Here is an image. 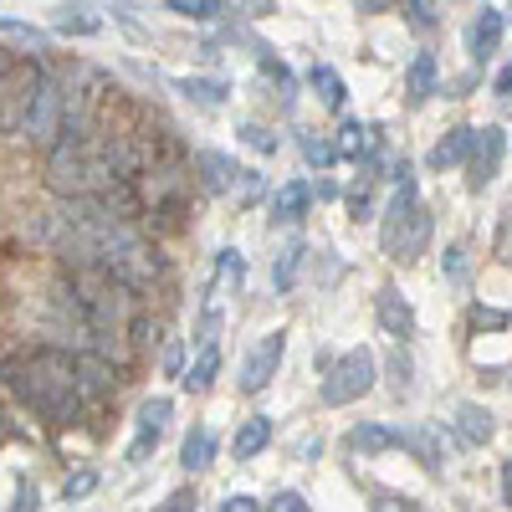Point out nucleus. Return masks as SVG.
<instances>
[{
    "label": "nucleus",
    "mask_w": 512,
    "mask_h": 512,
    "mask_svg": "<svg viewBox=\"0 0 512 512\" xmlns=\"http://www.w3.org/2000/svg\"><path fill=\"white\" fill-rule=\"evenodd\" d=\"M0 384L26 405L36 410L47 425H72L82 415V390H77V359L67 349L41 344L31 354H16L0 364Z\"/></svg>",
    "instance_id": "1"
},
{
    "label": "nucleus",
    "mask_w": 512,
    "mask_h": 512,
    "mask_svg": "<svg viewBox=\"0 0 512 512\" xmlns=\"http://www.w3.org/2000/svg\"><path fill=\"white\" fill-rule=\"evenodd\" d=\"M431 241V210L420 205L415 180H395V200L384 205V226H379V246L395 262H415Z\"/></svg>",
    "instance_id": "2"
},
{
    "label": "nucleus",
    "mask_w": 512,
    "mask_h": 512,
    "mask_svg": "<svg viewBox=\"0 0 512 512\" xmlns=\"http://www.w3.org/2000/svg\"><path fill=\"white\" fill-rule=\"evenodd\" d=\"M41 82H47V67L41 62L6 67V77H0V134H26V118L41 98Z\"/></svg>",
    "instance_id": "3"
},
{
    "label": "nucleus",
    "mask_w": 512,
    "mask_h": 512,
    "mask_svg": "<svg viewBox=\"0 0 512 512\" xmlns=\"http://www.w3.org/2000/svg\"><path fill=\"white\" fill-rule=\"evenodd\" d=\"M369 390H374V354L369 349H349L323 374V405H354Z\"/></svg>",
    "instance_id": "4"
},
{
    "label": "nucleus",
    "mask_w": 512,
    "mask_h": 512,
    "mask_svg": "<svg viewBox=\"0 0 512 512\" xmlns=\"http://www.w3.org/2000/svg\"><path fill=\"white\" fill-rule=\"evenodd\" d=\"M62 123H67V98H62V82H57V77H47V82H41V98H36L31 118H26V139H31V144H47V149H57Z\"/></svg>",
    "instance_id": "5"
},
{
    "label": "nucleus",
    "mask_w": 512,
    "mask_h": 512,
    "mask_svg": "<svg viewBox=\"0 0 512 512\" xmlns=\"http://www.w3.org/2000/svg\"><path fill=\"white\" fill-rule=\"evenodd\" d=\"M282 354H287V333H282V328L256 338V349H251V354H246V364H241V390H246V395H262L267 384L277 379Z\"/></svg>",
    "instance_id": "6"
},
{
    "label": "nucleus",
    "mask_w": 512,
    "mask_h": 512,
    "mask_svg": "<svg viewBox=\"0 0 512 512\" xmlns=\"http://www.w3.org/2000/svg\"><path fill=\"white\" fill-rule=\"evenodd\" d=\"M169 415H175V405H169L164 395H154V400H144V405H139V420H134V446H128V461H134V466H144V461L159 451V441H164V431H169Z\"/></svg>",
    "instance_id": "7"
},
{
    "label": "nucleus",
    "mask_w": 512,
    "mask_h": 512,
    "mask_svg": "<svg viewBox=\"0 0 512 512\" xmlns=\"http://www.w3.org/2000/svg\"><path fill=\"white\" fill-rule=\"evenodd\" d=\"M77 390H82V400H108V395L118 390V369H113V359L98 354V349L77 354Z\"/></svg>",
    "instance_id": "8"
},
{
    "label": "nucleus",
    "mask_w": 512,
    "mask_h": 512,
    "mask_svg": "<svg viewBox=\"0 0 512 512\" xmlns=\"http://www.w3.org/2000/svg\"><path fill=\"white\" fill-rule=\"evenodd\" d=\"M502 154H507V139H502V128H482V139H477V154L472 164H466V185L482 190L497 180V169H502Z\"/></svg>",
    "instance_id": "9"
},
{
    "label": "nucleus",
    "mask_w": 512,
    "mask_h": 512,
    "mask_svg": "<svg viewBox=\"0 0 512 512\" xmlns=\"http://www.w3.org/2000/svg\"><path fill=\"white\" fill-rule=\"evenodd\" d=\"M477 139H482V128H451V134L425 154V164L436 169V175H446V169H456V164H472V154H477Z\"/></svg>",
    "instance_id": "10"
},
{
    "label": "nucleus",
    "mask_w": 512,
    "mask_h": 512,
    "mask_svg": "<svg viewBox=\"0 0 512 512\" xmlns=\"http://www.w3.org/2000/svg\"><path fill=\"white\" fill-rule=\"evenodd\" d=\"M374 313H379V328L395 338V344H405V338L415 333V313H410V303L400 297V287H379V297H374Z\"/></svg>",
    "instance_id": "11"
},
{
    "label": "nucleus",
    "mask_w": 512,
    "mask_h": 512,
    "mask_svg": "<svg viewBox=\"0 0 512 512\" xmlns=\"http://www.w3.org/2000/svg\"><path fill=\"white\" fill-rule=\"evenodd\" d=\"M400 446L425 466V472H441V466H446V441H441L436 425H405V431H400Z\"/></svg>",
    "instance_id": "12"
},
{
    "label": "nucleus",
    "mask_w": 512,
    "mask_h": 512,
    "mask_svg": "<svg viewBox=\"0 0 512 512\" xmlns=\"http://www.w3.org/2000/svg\"><path fill=\"white\" fill-rule=\"evenodd\" d=\"M195 169H200L205 195H226V190H236V180H241V164L226 159V154H216V149H200V154H195Z\"/></svg>",
    "instance_id": "13"
},
{
    "label": "nucleus",
    "mask_w": 512,
    "mask_h": 512,
    "mask_svg": "<svg viewBox=\"0 0 512 512\" xmlns=\"http://www.w3.org/2000/svg\"><path fill=\"white\" fill-rule=\"evenodd\" d=\"M497 47H502V11L482 6V16L472 21V31H466V52H472V62H487Z\"/></svg>",
    "instance_id": "14"
},
{
    "label": "nucleus",
    "mask_w": 512,
    "mask_h": 512,
    "mask_svg": "<svg viewBox=\"0 0 512 512\" xmlns=\"http://www.w3.org/2000/svg\"><path fill=\"white\" fill-rule=\"evenodd\" d=\"M456 436H461V446H487L492 436H497V425H492V410H482V405H456Z\"/></svg>",
    "instance_id": "15"
},
{
    "label": "nucleus",
    "mask_w": 512,
    "mask_h": 512,
    "mask_svg": "<svg viewBox=\"0 0 512 512\" xmlns=\"http://www.w3.org/2000/svg\"><path fill=\"white\" fill-rule=\"evenodd\" d=\"M308 205H313V185L308 180H287V185L272 190V216L277 221H303Z\"/></svg>",
    "instance_id": "16"
},
{
    "label": "nucleus",
    "mask_w": 512,
    "mask_h": 512,
    "mask_svg": "<svg viewBox=\"0 0 512 512\" xmlns=\"http://www.w3.org/2000/svg\"><path fill=\"white\" fill-rule=\"evenodd\" d=\"M267 446H272V420H267V415H251V420L236 425V436H231L236 461H251L256 451H267Z\"/></svg>",
    "instance_id": "17"
},
{
    "label": "nucleus",
    "mask_w": 512,
    "mask_h": 512,
    "mask_svg": "<svg viewBox=\"0 0 512 512\" xmlns=\"http://www.w3.org/2000/svg\"><path fill=\"white\" fill-rule=\"evenodd\" d=\"M390 446H400V431H390V425H379V420H364V425L349 431V451L354 456H379Z\"/></svg>",
    "instance_id": "18"
},
{
    "label": "nucleus",
    "mask_w": 512,
    "mask_h": 512,
    "mask_svg": "<svg viewBox=\"0 0 512 512\" xmlns=\"http://www.w3.org/2000/svg\"><path fill=\"white\" fill-rule=\"evenodd\" d=\"M374 144H379V128L374 123H354L349 118L344 128H338V159H354L359 164V159L374 154Z\"/></svg>",
    "instance_id": "19"
},
{
    "label": "nucleus",
    "mask_w": 512,
    "mask_h": 512,
    "mask_svg": "<svg viewBox=\"0 0 512 512\" xmlns=\"http://www.w3.org/2000/svg\"><path fill=\"white\" fill-rule=\"evenodd\" d=\"M436 77H441V67H436V52H415V62H410V72H405V93H410V103H425L436 93Z\"/></svg>",
    "instance_id": "20"
},
{
    "label": "nucleus",
    "mask_w": 512,
    "mask_h": 512,
    "mask_svg": "<svg viewBox=\"0 0 512 512\" xmlns=\"http://www.w3.org/2000/svg\"><path fill=\"white\" fill-rule=\"evenodd\" d=\"M216 374H221V349L216 344H200V359L180 374V384H185L190 395H205L210 384H216Z\"/></svg>",
    "instance_id": "21"
},
{
    "label": "nucleus",
    "mask_w": 512,
    "mask_h": 512,
    "mask_svg": "<svg viewBox=\"0 0 512 512\" xmlns=\"http://www.w3.org/2000/svg\"><path fill=\"white\" fill-rule=\"evenodd\" d=\"M210 456H216V431L210 425H195V431L185 436V451H180V466L185 472H205Z\"/></svg>",
    "instance_id": "22"
},
{
    "label": "nucleus",
    "mask_w": 512,
    "mask_h": 512,
    "mask_svg": "<svg viewBox=\"0 0 512 512\" xmlns=\"http://www.w3.org/2000/svg\"><path fill=\"white\" fill-rule=\"evenodd\" d=\"M175 88H180L190 103H200V108H221V103H226V93H231L221 77H180Z\"/></svg>",
    "instance_id": "23"
},
{
    "label": "nucleus",
    "mask_w": 512,
    "mask_h": 512,
    "mask_svg": "<svg viewBox=\"0 0 512 512\" xmlns=\"http://www.w3.org/2000/svg\"><path fill=\"white\" fill-rule=\"evenodd\" d=\"M308 82H313V93H318L323 108H344V77H338L328 62H318V67L308 72Z\"/></svg>",
    "instance_id": "24"
},
{
    "label": "nucleus",
    "mask_w": 512,
    "mask_h": 512,
    "mask_svg": "<svg viewBox=\"0 0 512 512\" xmlns=\"http://www.w3.org/2000/svg\"><path fill=\"white\" fill-rule=\"evenodd\" d=\"M297 267H303V241H292V246H282V256H277V267H272V287H277V292H287V287L297 282Z\"/></svg>",
    "instance_id": "25"
},
{
    "label": "nucleus",
    "mask_w": 512,
    "mask_h": 512,
    "mask_svg": "<svg viewBox=\"0 0 512 512\" xmlns=\"http://www.w3.org/2000/svg\"><path fill=\"white\" fill-rule=\"evenodd\" d=\"M256 62H262V77H267V82H277V93L292 98V72H287V62H282L272 47H256Z\"/></svg>",
    "instance_id": "26"
},
{
    "label": "nucleus",
    "mask_w": 512,
    "mask_h": 512,
    "mask_svg": "<svg viewBox=\"0 0 512 512\" xmlns=\"http://www.w3.org/2000/svg\"><path fill=\"white\" fill-rule=\"evenodd\" d=\"M241 277H246V256H241L236 246H226V251L216 256V292H221V287H241Z\"/></svg>",
    "instance_id": "27"
},
{
    "label": "nucleus",
    "mask_w": 512,
    "mask_h": 512,
    "mask_svg": "<svg viewBox=\"0 0 512 512\" xmlns=\"http://www.w3.org/2000/svg\"><path fill=\"white\" fill-rule=\"evenodd\" d=\"M297 149H303V159H308L313 169H328V164L338 159V144H328L323 134H303V139H297Z\"/></svg>",
    "instance_id": "28"
},
{
    "label": "nucleus",
    "mask_w": 512,
    "mask_h": 512,
    "mask_svg": "<svg viewBox=\"0 0 512 512\" xmlns=\"http://www.w3.org/2000/svg\"><path fill=\"white\" fill-rule=\"evenodd\" d=\"M164 6L185 21H216L221 16V0H164Z\"/></svg>",
    "instance_id": "29"
},
{
    "label": "nucleus",
    "mask_w": 512,
    "mask_h": 512,
    "mask_svg": "<svg viewBox=\"0 0 512 512\" xmlns=\"http://www.w3.org/2000/svg\"><path fill=\"white\" fill-rule=\"evenodd\" d=\"M405 21H410L415 31H431V26L441 21V11H436V0H405Z\"/></svg>",
    "instance_id": "30"
},
{
    "label": "nucleus",
    "mask_w": 512,
    "mask_h": 512,
    "mask_svg": "<svg viewBox=\"0 0 512 512\" xmlns=\"http://www.w3.org/2000/svg\"><path fill=\"white\" fill-rule=\"evenodd\" d=\"M241 144H251L256 154H277V134L262 123H241Z\"/></svg>",
    "instance_id": "31"
},
{
    "label": "nucleus",
    "mask_w": 512,
    "mask_h": 512,
    "mask_svg": "<svg viewBox=\"0 0 512 512\" xmlns=\"http://www.w3.org/2000/svg\"><path fill=\"white\" fill-rule=\"evenodd\" d=\"M472 277V262H466V246H446V282H466Z\"/></svg>",
    "instance_id": "32"
},
{
    "label": "nucleus",
    "mask_w": 512,
    "mask_h": 512,
    "mask_svg": "<svg viewBox=\"0 0 512 512\" xmlns=\"http://www.w3.org/2000/svg\"><path fill=\"white\" fill-rule=\"evenodd\" d=\"M349 216H354V221H369V216H374V190H369V180L349 190Z\"/></svg>",
    "instance_id": "33"
},
{
    "label": "nucleus",
    "mask_w": 512,
    "mask_h": 512,
    "mask_svg": "<svg viewBox=\"0 0 512 512\" xmlns=\"http://www.w3.org/2000/svg\"><path fill=\"white\" fill-rule=\"evenodd\" d=\"M0 31H6V36H21V41H31V47H47V31H36L31 21H11V16H0Z\"/></svg>",
    "instance_id": "34"
},
{
    "label": "nucleus",
    "mask_w": 512,
    "mask_h": 512,
    "mask_svg": "<svg viewBox=\"0 0 512 512\" xmlns=\"http://www.w3.org/2000/svg\"><path fill=\"white\" fill-rule=\"evenodd\" d=\"M236 205H251L256 195H262V175H256V169H241V180H236Z\"/></svg>",
    "instance_id": "35"
},
{
    "label": "nucleus",
    "mask_w": 512,
    "mask_h": 512,
    "mask_svg": "<svg viewBox=\"0 0 512 512\" xmlns=\"http://www.w3.org/2000/svg\"><path fill=\"white\" fill-rule=\"evenodd\" d=\"M507 323H512V318H507L502 308H482V303L472 308V328H492V333H497V328H507Z\"/></svg>",
    "instance_id": "36"
},
{
    "label": "nucleus",
    "mask_w": 512,
    "mask_h": 512,
    "mask_svg": "<svg viewBox=\"0 0 512 512\" xmlns=\"http://www.w3.org/2000/svg\"><path fill=\"white\" fill-rule=\"evenodd\" d=\"M57 31H62V36H93V31H98V16H62Z\"/></svg>",
    "instance_id": "37"
},
{
    "label": "nucleus",
    "mask_w": 512,
    "mask_h": 512,
    "mask_svg": "<svg viewBox=\"0 0 512 512\" xmlns=\"http://www.w3.org/2000/svg\"><path fill=\"white\" fill-rule=\"evenodd\" d=\"M93 487H98V472H77V477H67L62 492H67V502H72V497H88Z\"/></svg>",
    "instance_id": "38"
},
{
    "label": "nucleus",
    "mask_w": 512,
    "mask_h": 512,
    "mask_svg": "<svg viewBox=\"0 0 512 512\" xmlns=\"http://www.w3.org/2000/svg\"><path fill=\"white\" fill-rule=\"evenodd\" d=\"M267 512H308V502H303V492H277L267 502Z\"/></svg>",
    "instance_id": "39"
},
{
    "label": "nucleus",
    "mask_w": 512,
    "mask_h": 512,
    "mask_svg": "<svg viewBox=\"0 0 512 512\" xmlns=\"http://www.w3.org/2000/svg\"><path fill=\"white\" fill-rule=\"evenodd\" d=\"M195 492L190 487H180V492H169V502H159V512H195Z\"/></svg>",
    "instance_id": "40"
},
{
    "label": "nucleus",
    "mask_w": 512,
    "mask_h": 512,
    "mask_svg": "<svg viewBox=\"0 0 512 512\" xmlns=\"http://www.w3.org/2000/svg\"><path fill=\"white\" fill-rule=\"evenodd\" d=\"M231 6H236L241 16H251V21H262V16H272V0H231Z\"/></svg>",
    "instance_id": "41"
},
{
    "label": "nucleus",
    "mask_w": 512,
    "mask_h": 512,
    "mask_svg": "<svg viewBox=\"0 0 512 512\" xmlns=\"http://www.w3.org/2000/svg\"><path fill=\"white\" fill-rule=\"evenodd\" d=\"M374 512H420V507L405 497H374Z\"/></svg>",
    "instance_id": "42"
},
{
    "label": "nucleus",
    "mask_w": 512,
    "mask_h": 512,
    "mask_svg": "<svg viewBox=\"0 0 512 512\" xmlns=\"http://www.w3.org/2000/svg\"><path fill=\"white\" fill-rule=\"evenodd\" d=\"M11 512H36V487H31V482L16 487V507H11Z\"/></svg>",
    "instance_id": "43"
},
{
    "label": "nucleus",
    "mask_w": 512,
    "mask_h": 512,
    "mask_svg": "<svg viewBox=\"0 0 512 512\" xmlns=\"http://www.w3.org/2000/svg\"><path fill=\"white\" fill-rule=\"evenodd\" d=\"M221 512H262V507H256V497L236 492V497H226V507H221Z\"/></svg>",
    "instance_id": "44"
},
{
    "label": "nucleus",
    "mask_w": 512,
    "mask_h": 512,
    "mask_svg": "<svg viewBox=\"0 0 512 512\" xmlns=\"http://www.w3.org/2000/svg\"><path fill=\"white\" fill-rule=\"evenodd\" d=\"M164 374H180V344H175V338L164 344Z\"/></svg>",
    "instance_id": "45"
},
{
    "label": "nucleus",
    "mask_w": 512,
    "mask_h": 512,
    "mask_svg": "<svg viewBox=\"0 0 512 512\" xmlns=\"http://www.w3.org/2000/svg\"><path fill=\"white\" fill-rule=\"evenodd\" d=\"M492 88H497V98H512V62L497 72V82H492Z\"/></svg>",
    "instance_id": "46"
},
{
    "label": "nucleus",
    "mask_w": 512,
    "mask_h": 512,
    "mask_svg": "<svg viewBox=\"0 0 512 512\" xmlns=\"http://www.w3.org/2000/svg\"><path fill=\"white\" fill-rule=\"evenodd\" d=\"M502 502H507V507H512V456H507V461H502Z\"/></svg>",
    "instance_id": "47"
},
{
    "label": "nucleus",
    "mask_w": 512,
    "mask_h": 512,
    "mask_svg": "<svg viewBox=\"0 0 512 512\" xmlns=\"http://www.w3.org/2000/svg\"><path fill=\"white\" fill-rule=\"evenodd\" d=\"M395 0H359V11H390Z\"/></svg>",
    "instance_id": "48"
},
{
    "label": "nucleus",
    "mask_w": 512,
    "mask_h": 512,
    "mask_svg": "<svg viewBox=\"0 0 512 512\" xmlns=\"http://www.w3.org/2000/svg\"><path fill=\"white\" fill-rule=\"evenodd\" d=\"M6 431H11V425H6V410H0V441H6Z\"/></svg>",
    "instance_id": "49"
},
{
    "label": "nucleus",
    "mask_w": 512,
    "mask_h": 512,
    "mask_svg": "<svg viewBox=\"0 0 512 512\" xmlns=\"http://www.w3.org/2000/svg\"><path fill=\"white\" fill-rule=\"evenodd\" d=\"M6 67H11V62H6V57H0V77H6Z\"/></svg>",
    "instance_id": "50"
}]
</instances>
